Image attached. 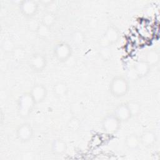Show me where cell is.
<instances>
[{"label": "cell", "mask_w": 160, "mask_h": 160, "mask_svg": "<svg viewBox=\"0 0 160 160\" xmlns=\"http://www.w3.org/2000/svg\"><path fill=\"white\" fill-rule=\"evenodd\" d=\"M13 56L14 57L17 59H22L25 54V52L24 49L19 48H15L13 51Z\"/></svg>", "instance_id": "cell-24"}, {"label": "cell", "mask_w": 160, "mask_h": 160, "mask_svg": "<svg viewBox=\"0 0 160 160\" xmlns=\"http://www.w3.org/2000/svg\"><path fill=\"white\" fill-rule=\"evenodd\" d=\"M144 61L151 66L156 64L159 61V54L158 52L154 49L149 50L146 54Z\"/></svg>", "instance_id": "cell-16"}, {"label": "cell", "mask_w": 160, "mask_h": 160, "mask_svg": "<svg viewBox=\"0 0 160 160\" xmlns=\"http://www.w3.org/2000/svg\"><path fill=\"white\" fill-rule=\"evenodd\" d=\"M126 103L129 109V111L131 112L132 117L134 116L138 115L140 112L141 105L139 102H138L135 101H131L126 102Z\"/></svg>", "instance_id": "cell-19"}, {"label": "cell", "mask_w": 160, "mask_h": 160, "mask_svg": "<svg viewBox=\"0 0 160 160\" xmlns=\"http://www.w3.org/2000/svg\"><path fill=\"white\" fill-rule=\"evenodd\" d=\"M29 93L35 103L39 104L43 102L46 98L48 91L46 87L41 83H36L32 86Z\"/></svg>", "instance_id": "cell-9"}, {"label": "cell", "mask_w": 160, "mask_h": 160, "mask_svg": "<svg viewBox=\"0 0 160 160\" xmlns=\"http://www.w3.org/2000/svg\"><path fill=\"white\" fill-rule=\"evenodd\" d=\"M38 2L32 0H25L20 2L19 11L22 15L26 18H32L37 13Z\"/></svg>", "instance_id": "cell-6"}, {"label": "cell", "mask_w": 160, "mask_h": 160, "mask_svg": "<svg viewBox=\"0 0 160 160\" xmlns=\"http://www.w3.org/2000/svg\"><path fill=\"white\" fill-rule=\"evenodd\" d=\"M52 91L56 97L62 98L66 96L68 92V85L64 82L58 81L53 85Z\"/></svg>", "instance_id": "cell-15"}, {"label": "cell", "mask_w": 160, "mask_h": 160, "mask_svg": "<svg viewBox=\"0 0 160 160\" xmlns=\"http://www.w3.org/2000/svg\"><path fill=\"white\" fill-rule=\"evenodd\" d=\"M50 30H51L50 28L46 26L45 25L41 23L39 24L36 32L39 38L42 39H44L48 38L50 35V33H51Z\"/></svg>", "instance_id": "cell-18"}, {"label": "cell", "mask_w": 160, "mask_h": 160, "mask_svg": "<svg viewBox=\"0 0 160 160\" xmlns=\"http://www.w3.org/2000/svg\"><path fill=\"white\" fill-rule=\"evenodd\" d=\"M33 136V129L28 122H23L18 126L16 129L17 138L22 142L29 141Z\"/></svg>", "instance_id": "cell-8"}, {"label": "cell", "mask_w": 160, "mask_h": 160, "mask_svg": "<svg viewBox=\"0 0 160 160\" xmlns=\"http://www.w3.org/2000/svg\"><path fill=\"white\" fill-rule=\"evenodd\" d=\"M119 38V32L114 26H109L106 29L104 34L100 40L101 46L111 47L116 43Z\"/></svg>", "instance_id": "cell-5"}, {"label": "cell", "mask_w": 160, "mask_h": 160, "mask_svg": "<svg viewBox=\"0 0 160 160\" xmlns=\"http://www.w3.org/2000/svg\"><path fill=\"white\" fill-rule=\"evenodd\" d=\"M112 113L121 122H126L132 118V115L126 102L119 104L115 108Z\"/></svg>", "instance_id": "cell-10"}, {"label": "cell", "mask_w": 160, "mask_h": 160, "mask_svg": "<svg viewBox=\"0 0 160 160\" xmlns=\"http://www.w3.org/2000/svg\"><path fill=\"white\" fill-rule=\"evenodd\" d=\"M129 89L128 80L122 76H116L109 84V91L115 98H122L127 94Z\"/></svg>", "instance_id": "cell-1"}, {"label": "cell", "mask_w": 160, "mask_h": 160, "mask_svg": "<svg viewBox=\"0 0 160 160\" xmlns=\"http://www.w3.org/2000/svg\"><path fill=\"white\" fill-rule=\"evenodd\" d=\"M139 138L141 144L147 148L152 146L157 140L155 132L151 130H146L144 131Z\"/></svg>", "instance_id": "cell-12"}, {"label": "cell", "mask_w": 160, "mask_h": 160, "mask_svg": "<svg viewBox=\"0 0 160 160\" xmlns=\"http://www.w3.org/2000/svg\"><path fill=\"white\" fill-rule=\"evenodd\" d=\"M101 56L104 59H108L111 56V47H106V46H101V49L99 51Z\"/></svg>", "instance_id": "cell-23"}, {"label": "cell", "mask_w": 160, "mask_h": 160, "mask_svg": "<svg viewBox=\"0 0 160 160\" xmlns=\"http://www.w3.org/2000/svg\"><path fill=\"white\" fill-rule=\"evenodd\" d=\"M68 126L69 129L72 131H77L80 127V122L79 119L76 118H72L69 121L68 123Z\"/></svg>", "instance_id": "cell-20"}, {"label": "cell", "mask_w": 160, "mask_h": 160, "mask_svg": "<svg viewBox=\"0 0 160 160\" xmlns=\"http://www.w3.org/2000/svg\"><path fill=\"white\" fill-rule=\"evenodd\" d=\"M124 144L127 148L131 150H135L141 144L140 138L136 133H130L126 136L124 139Z\"/></svg>", "instance_id": "cell-13"}, {"label": "cell", "mask_w": 160, "mask_h": 160, "mask_svg": "<svg viewBox=\"0 0 160 160\" xmlns=\"http://www.w3.org/2000/svg\"><path fill=\"white\" fill-rule=\"evenodd\" d=\"M56 21V18L55 14L51 12H48L43 15L41 20V24L51 28L55 24Z\"/></svg>", "instance_id": "cell-17"}, {"label": "cell", "mask_w": 160, "mask_h": 160, "mask_svg": "<svg viewBox=\"0 0 160 160\" xmlns=\"http://www.w3.org/2000/svg\"><path fill=\"white\" fill-rule=\"evenodd\" d=\"M2 49L6 52H12L15 48L13 42L10 39H4L2 43Z\"/></svg>", "instance_id": "cell-21"}, {"label": "cell", "mask_w": 160, "mask_h": 160, "mask_svg": "<svg viewBox=\"0 0 160 160\" xmlns=\"http://www.w3.org/2000/svg\"><path fill=\"white\" fill-rule=\"evenodd\" d=\"M47 64L46 56L39 52L34 53L31 56L29 61V66L35 72H41L44 70Z\"/></svg>", "instance_id": "cell-7"}, {"label": "cell", "mask_w": 160, "mask_h": 160, "mask_svg": "<svg viewBox=\"0 0 160 160\" xmlns=\"http://www.w3.org/2000/svg\"><path fill=\"white\" fill-rule=\"evenodd\" d=\"M36 104L29 92L21 94L18 100V112L22 118H27L32 113Z\"/></svg>", "instance_id": "cell-2"}, {"label": "cell", "mask_w": 160, "mask_h": 160, "mask_svg": "<svg viewBox=\"0 0 160 160\" xmlns=\"http://www.w3.org/2000/svg\"><path fill=\"white\" fill-rule=\"evenodd\" d=\"M121 123L113 113L108 114L102 120V129L106 133L114 134L119 129Z\"/></svg>", "instance_id": "cell-4"}, {"label": "cell", "mask_w": 160, "mask_h": 160, "mask_svg": "<svg viewBox=\"0 0 160 160\" xmlns=\"http://www.w3.org/2000/svg\"><path fill=\"white\" fill-rule=\"evenodd\" d=\"M151 66L148 64L144 60L136 62L132 67V70L138 78H144L148 74L150 71Z\"/></svg>", "instance_id": "cell-11"}, {"label": "cell", "mask_w": 160, "mask_h": 160, "mask_svg": "<svg viewBox=\"0 0 160 160\" xmlns=\"http://www.w3.org/2000/svg\"><path fill=\"white\" fill-rule=\"evenodd\" d=\"M67 150L66 142L59 138L55 139L51 143V151L56 155H62L66 152Z\"/></svg>", "instance_id": "cell-14"}, {"label": "cell", "mask_w": 160, "mask_h": 160, "mask_svg": "<svg viewBox=\"0 0 160 160\" xmlns=\"http://www.w3.org/2000/svg\"><path fill=\"white\" fill-rule=\"evenodd\" d=\"M72 41L74 44H81L84 41V36L80 31H76L72 35Z\"/></svg>", "instance_id": "cell-22"}, {"label": "cell", "mask_w": 160, "mask_h": 160, "mask_svg": "<svg viewBox=\"0 0 160 160\" xmlns=\"http://www.w3.org/2000/svg\"><path fill=\"white\" fill-rule=\"evenodd\" d=\"M53 54L58 61L61 62L68 61L72 54V48L67 42H61L55 45Z\"/></svg>", "instance_id": "cell-3"}]
</instances>
